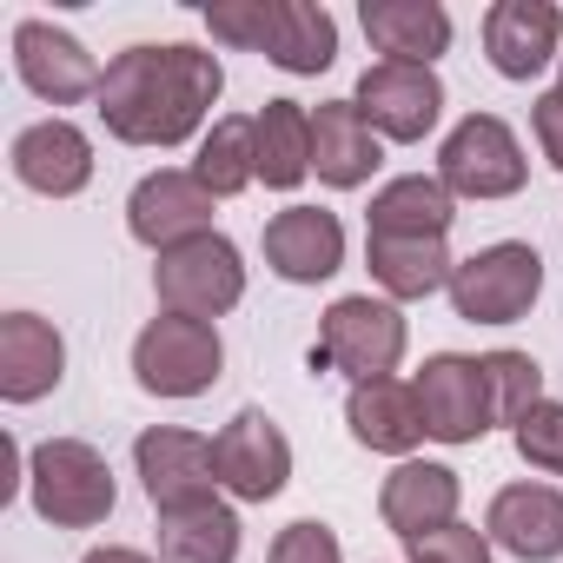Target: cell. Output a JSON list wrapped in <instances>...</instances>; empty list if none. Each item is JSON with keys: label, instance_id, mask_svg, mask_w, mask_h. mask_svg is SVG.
<instances>
[{"label": "cell", "instance_id": "cell-1", "mask_svg": "<svg viewBox=\"0 0 563 563\" xmlns=\"http://www.w3.org/2000/svg\"><path fill=\"white\" fill-rule=\"evenodd\" d=\"M219 93H225L219 54H206L192 41H166V47L140 41V47H126V54L107 60V80H100L93 107H100V120H107L113 140L166 153V146H186L206 126V113L219 107Z\"/></svg>", "mask_w": 563, "mask_h": 563}, {"label": "cell", "instance_id": "cell-2", "mask_svg": "<svg viewBox=\"0 0 563 563\" xmlns=\"http://www.w3.org/2000/svg\"><path fill=\"white\" fill-rule=\"evenodd\" d=\"M411 345V325L391 299H372V292H352V299H332L325 319H319V345H312V372H345L352 385H372V378H391L398 358Z\"/></svg>", "mask_w": 563, "mask_h": 563}, {"label": "cell", "instance_id": "cell-3", "mask_svg": "<svg viewBox=\"0 0 563 563\" xmlns=\"http://www.w3.org/2000/svg\"><path fill=\"white\" fill-rule=\"evenodd\" d=\"M27 497L54 530H93L113 517V464L87 438H47L27 457Z\"/></svg>", "mask_w": 563, "mask_h": 563}, {"label": "cell", "instance_id": "cell-4", "mask_svg": "<svg viewBox=\"0 0 563 563\" xmlns=\"http://www.w3.org/2000/svg\"><path fill=\"white\" fill-rule=\"evenodd\" d=\"M219 372H225V339H219L212 319L159 312L133 339V378L153 398H199V391L219 385Z\"/></svg>", "mask_w": 563, "mask_h": 563}, {"label": "cell", "instance_id": "cell-5", "mask_svg": "<svg viewBox=\"0 0 563 563\" xmlns=\"http://www.w3.org/2000/svg\"><path fill=\"white\" fill-rule=\"evenodd\" d=\"M543 299V258L523 239H497L451 272V312L464 325H517Z\"/></svg>", "mask_w": 563, "mask_h": 563}, {"label": "cell", "instance_id": "cell-6", "mask_svg": "<svg viewBox=\"0 0 563 563\" xmlns=\"http://www.w3.org/2000/svg\"><path fill=\"white\" fill-rule=\"evenodd\" d=\"M153 292H159V312H179V319H225L239 299H245V258L225 232H199L173 252H159L153 265Z\"/></svg>", "mask_w": 563, "mask_h": 563}, {"label": "cell", "instance_id": "cell-7", "mask_svg": "<svg viewBox=\"0 0 563 563\" xmlns=\"http://www.w3.org/2000/svg\"><path fill=\"white\" fill-rule=\"evenodd\" d=\"M438 179L451 199H510L523 192L530 159L497 113H464L438 146Z\"/></svg>", "mask_w": 563, "mask_h": 563}, {"label": "cell", "instance_id": "cell-8", "mask_svg": "<svg viewBox=\"0 0 563 563\" xmlns=\"http://www.w3.org/2000/svg\"><path fill=\"white\" fill-rule=\"evenodd\" d=\"M352 107L365 113V126H372L378 140L411 146V140H424V133L438 126V113H444V80H438L431 67H411V60H372V67L358 74Z\"/></svg>", "mask_w": 563, "mask_h": 563}, {"label": "cell", "instance_id": "cell-9", "mask_svg": "<svg viewBox=\"0 0 563 563\" xmlns=\"http://www.w3.org/2000/svg\"><path fill=\"white\" fill-rule=\"evenodd\" d=\"M133 471L153 497V510H192L219 497V464H212V438L179 431V424H153L133 438Z\"/></svg>", "mask_w": 563, "mask_h": 563}, {"label": "cell", "instance_id": "cell-10", "mask_svg": "<svg viewBox=\"0 0 563 563\" xmlns=\"http://www.w3.org/2000/svg\"><path fill=\"white\" fill-rule=\"evenodd\" d=\"M212 464H219V490H232L239 504H272L292 484V438L278 431L265 411H232V424L212 438Z\"/></svg>", "mask_w": 563, "mask_h": 563}, {"label": "cell", "instance_id": "cell-11", "mask_svg": "<svg viewBox=\"0 0 563 563\" xmlns=\"http://www.w3.org/2000/svg\"><path fill=\"white\" fill-rule=\"evenodd\" d=\"M212 192H206V179L199 173H186V166H159V173H146L140 186H133V199H126V232L140 239V245H153V252H173V245H186V239H199V232H219L212 225Z\"/></svg>", "mask_w": 563, "mask_h": 563}, {"label": "cell", "instance_id": "cell-12", "mask_svg": "<svg viewBox=\"0 0 563 563\" xmlns=\"http://www.w3.org/2000/svg\"><path fill=\"white\" fill-rule=\"evenodd\" d=\"M418 411H424V438L438 444H477L490 431V398H484V365L464 352H438L424 358V372L411 378Z\"/></svg>", "mask_w": 563, "mask_h": 563}, {"label": "cell", "instance_id": "cell-13", "mask_svg": "<svg viewBox=\"0 0 563 563\" xmlns=\"http://www.w3.org/2000/svg\"><path fill=\"white\" fill-rule=\"evenodd\" d=\"M14 67L27 80V93H41L47 107H74V100H100L107 67L54 21H21L14 27Z\"/></svg>", "mask_w": 563, "mask_h": 563}, {"label": "cell", "instance_id": "cell-14", "mask_svg": "<svg viewBox=\"0 0 563 563\" xmlns=\"http://www.w3.org/2000/svg\"><path fill=\"white\" fill-rule=\"evenodd\" d=\"M265 265L286 286H325L345 265V225L325 206H286L265 219Z\"/></svg>", "mask_w": 563, "mask_h": 563}, {"label": "cell", "instance_id": "cell-15", "mask_svg": "<svg viewBox=\"0 0 563 563\" xmlns=\"http://www.w3.org/2000/svg\"><path fill=\"white\" fill-rule=\"evenodd\" d=\"M563 47V8L550 0H497L484 14V54L504 80H537Z\"/></svg>", "mask_w": 563, "mask_h": 563}, {"label": "cell", "instance_id": "cell-16", "mask_svg": "<svg viewBox=\"0 0 563 563\" xmlns=\"http://www.w3.org/2000/svg\"><path fill=\"white\" fill-rule=\"evenodd\" d=\"M14 179L41 199H74L93 179V140L74 120H34L14 133Z\"/></svg>", "mask_w": 563, "mask_h": 563}, {"label": "cell", "instance_id": "cell-17", "mask_svg": "<svg viewBox=\"0 0 563 563\" xmlns=\"http://www.w3.org/2000/svg\"><path fill=\"white\" fill-rule=\"evenodd\" d=\"M484 537L523 563L563 556V490L556 484H504L484 510Z\"/></svg>", "mask_w": 563, "mask_h": 563}, {"label": "cell", "instance_id": "cell-18", "mask_svg": "<svg viewBox=\"0 0 563 563\" xmlns=\"http://www.w3.org/2000/svg\"><path fill=\"white\" fill-rule=\"evenodd\" d=\"M67 378V339L41 312H8L0 319V398L8 405H41Z\"/></svg>", "mask_w": 563, "mask_h": 563}, {"label": "cell", "instance_id": "cell-19", "mask_svg": "<svg viewBox=\"0 0 563 563\" xmlns=\"http://www.w3.org/2000/svg\"><path fill=\"white\" fill-rule=\"evenodd\" d=\"M457 504H464L457 471H451V464H418V457H405V464L385 477V490H378V517H385V530H398L405 543H418V537L457 523Z\"/></svg>", "mask_w": 563, "mask_h": 563}, {"label": "cell", "instance_id": "cell-20", "mask_svg": "<svg viewBox=\"0 0 563 563\" xmlns=\"http://www.w3.org/2000/svg\"><path fill=\"white\" fill-rule=\"evenodd\" d=\"M345 424L365 451L378 457H411L424 444V411H418V391L405 378H372V385H352L345 398Z\"/></svg>", "mask_w": 563, "mask_h": 563}, {"label": "cell", "instance_id": "cell-21", "mask_svg": "<svg viewBox=\"0 0 563 563\" xmlns=\"http://www.w3.org/2000/svg\"><path fill=\"white\" fill-rule=\"evenodd\" d=\"M451 219H457V199L444 192V179L438 173H405V179L372 192L365 239H444Z\"/></svg>", "mask_w": 563, "mask_h": 563}, {"label": "cell", "instance_id": "cell-22", "mask_svg": "<svg viewBox=\"0 0 563 563\" xmlns=\"http://www.w3.org/2000/svg\"><path fill=\"white\" fill-rule=\"evenodd\" d=\"M312 173L339 192H352L378 173V133L365 126V113L352 100L312 107Z\"/></svg>", "mask_w": 563, "mask_h": 563}, {"label": "cell", "instance_id": "cell-23", "mask_svg": "<svg viewBox=\"0 0 563 563\" xmlns=\"http://www.w3.org/2000/svg\"><path fill=\"white\" fill-rule=\"evenodd\" d=\"M358 21H365V41H372L385 60L431 67V60L451 47V14L438 8V0H365Z\"/></svg>", "mask_w": 563, "mask_h": 563}, {"label": "cell", "instance_id": "cell-24", "mask_svg": "<svg viewBox=\"0 0 563 563\" xmlns=\"http://www.w3.org/2000/svg\"><path fill=\"white\" fill-rule=\"evenodd\" d=\"M365 265H372L378 292L391 306L451 292V272H457V258L444 252V239H365Z\"/></svg>", "mask_w": 563, "mask_h": 563}, {"label": "cell", "instance_id": "cell-25", "mask_svg": "<svg viewBox=\"0 0 563 563\" xmlns=\"http://www.w3.org/2000/svg\"><path fill=\"white\" fill-rule=\"evenodd\" d=\"M258 126V179L272 192H292L312 179V107L299 100H265L252 113Z\"/></svg>", "mask_w": 563, "mask_h": 563}, {"label": "cell", "instance_id": "cell-26", "mask_svg": "<svg viewBox=\"0 0 563 563\" xmlns=\"http://www.w3.org/2000/svg\"><path fill=\"white\" fill-rule=\"evenodd\" d=\"M159 563H239V510L219 497L159 510Z\"/></svg>", "mask_w": 563, "mask_h": 563}, {"label": "cell", "instance_id": "cell-27", "mask_svg": "<svg viewBox=\"0 0 563 563\" xmlns=\"http://www.w3.org/2000/svg\"><path fill=\"white\" fill-rule=\"evenodd\" d=\"M192 173L206 179V192H212V199L245 192V186L258 179V126H252V113H225V120H212V126H206V140H199Z\"/></svg>", "mask_w": 563, "mask_h": 563}, {"label": "cell", "instance_id": "cell-28", "mask_svg": "<svg viewBox=\"0 0 563 563\" xmlns=\"http://www.w3.org/2000/svg\"><path fill=\"white\" fill-rule=\"evenodd\" d=\"M265 60L286 67V74H325L339 60V21L325 8H312V0H286V8H278V34H272Z\"/></svg>", "mask_w": 563, "mask_h": 563}, {"label": "cell", "instance_id": "cell-29", "mask_svg": "<svg viewBox=\"0 0 563 563\" xmlns=\"http://www.w3.org/2000/svg\"><path fill=\"white\" fill-rule=\"evenodd\" d=\"M484 398H490V424H523L543 405V365L530 352H484Z\"/></svg>", "mask_w": 563, "mask_h": 563}, {"label": "cell", "instance_id": "cell-30", "mask_svg": "<svg viewBox=\"0 0 563 563\" xmlns=\"http://www.w3.org/2000/svg\"><path fill=\"white\" fill-rule=\"evenodd\" d=\"M278 8H286V0H212V8H206V27H212V41H225V47L265 54L272 34H278Z\"/></svg>", "mask_w": 563, "mask_h": 563}, {"label": "cell", "instance_id": "cell-31", "mask_svg": "<svg viewBox=\"0 0 563 563\" xmlns=\"http://www.w3.org/2000/svg\"><path fill=\"white\" fill-rule=\"evenodd\" d=\"M517 457L530 464V471H550V477H563V405L556 398H543L517 431Z\"/></svg>", "mask_w": 563, "mask_h": 563}, {"label": "cell", "instance_id": "cell-32", "mask_svg": "<svg viewBox=\"0 0 563 563\" xmlns=\"http://www.w3.org/2000/svg\"><path fill=\"white\" fill-rule=\"evenodd\" d=\"M265 563H345V550H339V530L332 523L299 517V523H286V530L272 537V556Z\"/></svg>", "mask_w": 563, "mask_h": 563}, {"label": "cell", "instance_id": "cell-33", "mask_svg": "<svg viewBox=\"0 0 563 563\" xmlns=\"http://www.w3.org/2000/svg\"><path fill=\"white\" fill-rule=\"evenodd\" d=\"M411 563H497V556H490V537L484 530L444 523V530H431V537L411 543Z\"/></svg>", "mask_w": 563, "mask_h": 563}, {"label": "cell", "instance_id": "cell-34", "mask_svg": "<svg viewBox=\"0 0 563 563\" xmlns=\"http://www.w3.org/2000/svg\"><path fill=\"white\" fill-rule=\"evenodd\" d=\"M530 126H537V146H543V159L563 173V87L537 93V107H530Z\"/></svg>", "mask_w": 563, "mask_h": 563}, {"label": "cell", "instance_id": "cell-35", "mask_svg": "<svg viewBox=\"0 0 563 563\" xmlns=\"http://www.w3.org/2000/svg\"><path fill=\"white\" fill-rule=\"evenodd\" d=\"M80 563H153L146 550H126V543H107V550H87Z\"/></svg>", "mask_w": 563, "mask_h": 563}]
</instances>
